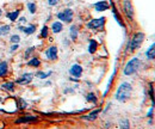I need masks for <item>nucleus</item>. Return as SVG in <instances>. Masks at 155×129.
Instances as JSON below:
<instances>
[{
    "label": "nucleus",
    "instance_id": "obj_2",
    "mask_svg": "<svg viewBox=\"0 0 155 129\" xmlns=\"http://www.w3.org/2000/svg\"><path fill=\"white\" fill-rule=\"evenodd\" d=\"M140 66H141V61L137 59V57H134V59H131L128 63H127V66L124 67V74L125 75H131V74H134L140 68Z\"/></svg>",
    "mask_w": 155,
    "mask_h": 129
},
{
    "label": "nucleus",
    "instance_id": "obj_32",
    "mask_svg": "<svg viewBox=\"0 0 155 129\" xmlns=\"http://www.w3.org/2000/svg\"><path fill=\"white\" fill-rule=\"evenodd\" d=\"M48 2H49V5L54 6V5H56V4H58V0H48Z\"/></svg>",
    "mask_w": 155,
    "mask_h": 129
},
{
    "label": "nucleus",
    "instance_id": "obj_22",
    "mask_svg": "<svg viewBox=\"0 0 155 129\" xmlns=\"http://www.w3.org/2000/svg\"><path fill=\"white\" fill-rule=\"evenodd\" d=\"M77 37H78V26L73 25V26L71 28V38H72L73 41H75Z\"/></svg>",
    "mask_w": 155,
    "mask_h": 129
},
{
    "label": "nucleus",
    "instance_id": "obj_33",
    "mask_svg": "<svg viewBox=\"0 0 155 129\" xmlns=\"http://www.w3.org/2000/svg\"><path fill=\"white\" fill-rule=\"evenodd\" d=\"M1 16H2V11L0 10V17H1Z\"/></svg>",
    "mask_w": 155,
    "mask_h": 129
},
{
    "label": "nucleus",
    "instance_id": "obj_4",
    "mask_svg": "<svg viewBox=\"0 0 155 129\" xmlns=\"http://www.w3.org/2000/svg\"><path fill=\"white\" fill-rule=\"evenodd\" d=\"M105 17H101V18H97V19H92L88 24H87V26L90 28V29H92V30H99V29H101L103 26H104V24H105Z\"/></svg>",
    "mask_w": 155,
    "mask_h": 129
},
{
    "label": "nucleus",
    "instance_id": "obj_19",
    "mask_svg": "<svg viewBox=\"0 0 155 129\" xmlns=\"http://www.w3.org/2000/svg\"><path fill=\"white\" fill-rule=\"evenodd\" d=\"M146 55H147V57H148V59H155V43L150 46V48L147 50Z\"/></svg>",
    "mask_w": 155,
    "mask_h": 129
},
{
    "label": "nucleus",
    "instance_id": "obj_26",
    "mask_svg": "<svg viewBox=\"0 0 155 129\" xmlns=\"http://www.w3.org/2000/svg\"><path fill=\"white\" fill-rule=\"evenodd\" d=\"M41 37H43V38H47V37H48V26H43V28H42Z\"/></svg>",
    "mask_w": 155,
    "mask_h": 129
},
{
    "label": "nucleus",
    "instance_id": "obj_28",
    "mask_svg": "<svg viewBox=\"0 0 155 129\" xmlns=\"http://www.w3.org/2000/svg\"><path fill=\"white\" fill-rule=\"evenodd\" d=\"M34 50H35V48H34V47H30V48H29V49L25 52V55H24V56H25V59H29V57H30V55L34 53Z\"/></svg>",
    "mask_w": 155,
    "mask_h": 129
},
{
    "label": "nucleus",
    "instance_id": "obj_14",
    "mask_svg": "<svg viewBox=\"0 0 155 129\" xmlns=\"http://www.w3.org/2000/svg\"><path fill=\"white\" fill-rule=\"evenodd\" d=\"M37 121V117L35 116H26V117H21L19 120H17V123H28V122H34Z\"/></svg>",
    "mask_w": 155,
    "mask_h": 129
},
{
    "label": "nucleus",
    "instance_id": "obj_5",
    "mask_svg": "<svg viewBox=\"0 0 155 129\" xmlns=\"http://www.w3.org/2000/svg\"><path fill=\"white\" fill-rule=\"evenodd\" d=\"M123 8H124V12L127 15V17L133 20L134 19V7H133V4L130 0H124L123 2Z\"/></svg>",
    "mask_w": 155,
    "mask_h": 129
},
{
    "label": "nucleus",
    "instance_id": "obj_11",
    "mask_svg": "<svg viewBox=\"0 0 155 129\" xmlns=\"http://www.w3.org/2000/svg\"><path fill=\"white\" fill-rule=\"evenodd\" d=\"M19 30H20V31H23L24 34H26V35H31V34H34V32L36 31V26H35V25H29V26H19Z\"/></svg>",
    "mask_w": 155,
    "mask_h": 129
},
{
    "label": "nucleus",
    "instance_id": "obj_31",
    "mask_svg": "<svg viewBox=\"0 0 155 129\" xmlns=\"http://www.w3.org/2000/svg\"><path fill=\"white\" fill-rule=\"evenodd\" d=\"M18 48H19V46H18V44H13V46L11 47V52L13 53V52H16V50H17Z\"/></svg>",
    "mask_w": 155,
    "mask_h": 129
},
{
    "label": "nucleus",
    "instance_id": "obj_13",
    "mask_svg": "<svg viewBox=\"0 0 155 129\" xmlns=\"http://www.w3.org/2000/svg\"><path fill=\"white\" fill-rule=\"evenodd\" d=\"M62 29H63V25H62L61 22H55V23H53V25H51V30H53V32H55V34L61 32Z\"/></svg>",
    "mask_w": 155,
    "mask_h": 129
},
{
    "label": "nucleus",
    "instance_id": "obj_21",
    "mask_svg": "<svg viewBox=\"0 0 155 129\" xmlns=\"http://www.w3.org/2000/svg\"><path fill=\"white\" fill-rule=\"evenodd\" d=\"M28 65H29V66H31V67H39L41 61H39L37 57H32V59L28 62Z\"/></svg>",
    "mask_w": 155,
    "mask_h": 129
},
{
    "label": "nucleus",
    "instance_id": "obj_16",
    "mask_svg": "<svg viewBox=\"0 0 155 129\" xmlns=\"http://www.w3.org/2000/svg\"><path fill=\"white\" fill-rule=\"evenodd\" d=\"M19 13H20V10H16V11L8 12L6 16H7V18L10 19V20L15 22V20H17V19H18V16H19Z\"/></svg>",
    "mask_w": 155,
    "mask_h": 129
},
{
    "label": "nucleus",
    "instance_id": "obj_20",
    "mask_svg": "<svg viewBox=\"0 0 155 129\" xmlns=\"http://www.w3.org/2000/svg\"><path fill=\"white\" fill-rule=\"evenodd\" d=\"M10 30H11L10 25H2V26H0V36L7 35V34L10 32Z\"/></svg>",
    "mask_w": 155,
    "mask_h": 129
},
{
    "label": "nucleus",
    "instance_id": "obj_23",
    "mask_svg": "<svg viewBox=\"0 0 155 129\" xmlns=\"http://www.w3.org/2000/svg\"><path fill=\"white\" fill-rule=\"evenodd\" d=\"M86 99H87L88 102H91V103H97V97H96L94 93H88V94L86 96Z\"/></svg>",
    "mask_w": 155,
    "mask_h": 129
},
{
    "label": "nucleus",
    "instance_id": "obj_34",
    "mask_svg": "<svg viewBox=\"0 0 155 129\" xmlns=\"http://www.w3.org/2000/svg\"><path fill=\"white\" fill-rule=\"evenodd\" d=\"M0 100H1V98H0Z\"/></svg>",
    "mask_w": 155,
    "mask_h": 129
},
{
    "label": "nucleus",
    "instance_id": "obj_10",
    "mask_svg": "<svg viewBox=\"0 0 155 129\" xmlns=\"http://www.w3.org/2000/svg\"><path fill=\"white\" fill-rule=\"evenodd\" d=\"M109 7H110V5H109V2L107 1H99V2H96L94 4V8L97 10V11H106V10H109Z\"/></svg>",
    "mask_w": 155,
    "mask_h": 129
},
{
    "label": "nucleus",
    "instance_id": "obj_29",
    "mask_svg": "<svg viewBox=\"0 0 155 129\" xmlns=\"http://www.w3.org/2000/svg\"><path fill=\"white\" fill-rule=\"evenodd\" d=\"M120 127L123 129H129L130 128V126H129V121L128 120H124V121H122V123H120Z\"/></svg>",
    "mask_w": 155,
    "mask_h": 129
},
{
    "label": "nucleus",
    "instance_id": "obj_8",
    "mask_svg": "<svg viewBox=\"0 0 155 129\" xmlns=\"http://www.w3.org/2000/svg\"><path fill=\"white\" fill-rule=\"evenodd\" d=\"M69 73L72 74L73 76H75V78H80L81 74H82V67L80 65H73L71 67V70H69Z\"/></svg>",
    "mask_w": 155,
    "mask_h": 129
},
{
    "label": "nucleus",
    "instance_id": "obj_24",
    "mask_svg": "<svg viewBox=\"0 0 155 129\" xmlns=\"http://www.w3.org/2000/svg\"><path fill=\"white\" fill-rule=\"evenodd\" d=\"M50 74H51V72H48V73H44V72H38V73L36 74V76H37V78H39V79H45V78H48Z\"/></svg>",
    "mask_w": 155,
    "mask_h": 129
},
{
    "label": "nucleus",
    "instance_id": "obj_3",
    "mask_svg": "<svg viewBox=\"0 0 155 129\" xmlns=\"http://www.w3.org/2000/svg\"><path fill=\"white\" fill-rule=\"evenodd\" d=\"M143 38H144V34L143 32H137V34H135L134 37H133V39L130 41V46H129L130 50H136L142 44Z\"/></svg>",
    "mask_w": 155,
    "mask_h": 129
},
{
    "label": "nucleus",
    "instance_id": "obj_27",
    "mask_svg": "<svg viewBox=\"0 0 155 129\" xmlns=\"http://www.w3.org/2000/svg\"><path fill=\"white\" fill-rule=\"evenodd\" d=\"M10 39H11V42H12L13 44H18V42L20 41V37L18 36V35H12Z\"/></svg>",
    "mask_w": 155,
    "mask_h": 129
},
{
    "label": "nucleus",
    "instance_id": "obj_1",
    "mask_svg": "<svg viewBox=\"0 0 155 129\" xmlns=\"http://www.w3.org/2000/svg\"><path fill=\"white\" fill-rule=\"evenodd\" d=\"M131 91H133V87L129 83H123L116 92V99L119 100V102H125L130 94H131Z\"/></svg>",
    "mask_w": 155,
    "mask_h": 129
},
{
    "label": "nucleus",
    "instance_id": "obj_15",
    "mask_svg": "<svg viewBox=\"0 0 155 129\" xmlns=\"http://www.w3.org/2000/svg\"><path fill=\"white\" fill-rule=\"evenodd\" d=\"M7 70H8L7 62H6V61L0 62V78H1V76H5V75L7 74Z\"/></svg>",
    "mask_w": 155,
    "mask_h": 129
},
{
    "label": "nucleus",
    "instance_id": "obj_18",
    "mask_svg": "<svg viewBox=\"0 0 155 129\" xmlns=\"http://www.w3.org/2000/svg\"><path fill=\"white\" fill-rule=\"evenodd\" d=\"M1 87H2L4 90H7V91L12 92V91H15V83H11V81H8V83H4V84L1 85Z\"/></svg>",
    "mask_w": 155,
    "mask_h": 129
},
{
    "label": "nucleus",
    "instance_id": "obj_12",
    "mask_svg": "<svg viewBox=\"0 0 155 129\" xmlns=\"http://www.w3.org/2000/svg\"><path fill=\"white\" fill-rule=\"evenodd\" d=\"M100 109H97V110H94V111H92L90 115H87V116H84L82 118L84 120H87V121H93V120H96L97 118V116H98V114H100Z\"/></svg>",
    "mask_w": 155,
    "mask_h": 129
},
{
    "label": "nucleus",
    "instance_id": "obj_17",
    "mask_svg": "<svg viewBox=\"0 0 155 129\" xmlns=\"http://www.w3.org/2000/svg\"><path fill=\"white\" fill-rule=\"evenodd\" d=\"M97 48H98V43L94 39H91V41H90V44H88V52H90L91 54H94L96 50H97Z\"/></svg>",
    "mask_w": 155,
    "mask_h": 129
},
{
    "label": "nucleus",
    "instance_id": "obj_7",
    "mask_svg": "<svg viewBox=\"0 0 155 129\" xmlns=\"http://www.w3.org/2000/svg\"><path fill=\"white\" fill-rule=\"evenodd\" d=\"M32 78H34V74L25 73V74H23L20 78H18V79L16 80V83H17V84H20V85H28V84L31 83Z\"/></svg>",
    "mask_w": 155,
    "mask_h": 129
},
{
    "label": "nucleus",
    "instance_id": "obj_6",
    "mask_svg": "<svg viewBox=\"0 0 155 129\" xmlns=\"http://www.w3.org/2000/svg\"><path fill=\"white\" fill-rule=\"evenodd\" d=\"M58 18L61 19L62 22H66V23H71L72 19H73V11L71 8H66L64 11L60 12L58 15Z\"/></svg>",
    "mask_w": 155,
    "mask_h": 129
},
{
    "label": "nucleus",
    "instance_id": "obj_9",
    "mask_svg": "<svg viewBox=\"0 0 155 129\" xmlns=\"http://www.w3.org/2000/svg\"><path fill=\"white\" fill-rule=\"evenodd\" d=\"M45 55L49 60H56L58 59V48L56 47H50L45 52Z\"/></svg>",
    "mask_w": 155,
    "mask_h": 129
},
{
    "label": "nucleus",
    "instance_id": "obj_30",
    "mask_svg": "<svg viewBox=\"0 0 155 129\" xmlns=\"http://www.w3.org/2000/svg\"><path fill=\"white\" fill-rule=\"evenodd\" d=\"M19 109H25L26 108V103L23 100V99H19V107H18Z\"/></svg>",
    "mask_w": 155,
    "mask_h": 129
},
{
    "label": "nucleus",
    "instance_id": "obj_25",
    "mask_svg": "<svg viewBox=\"0 0 155 129\" xmlns=\"http://www.w3.org/2000/svg\"><path fill=\"white\" fill-rule=\"evenodd\" d=\"M28 8H29L30 13H35V12H36V5H35L34 2H29V4H28Z\"/></svg>",
    "mask_w": 155,
    "mask_h": 129
}]
</instances>
